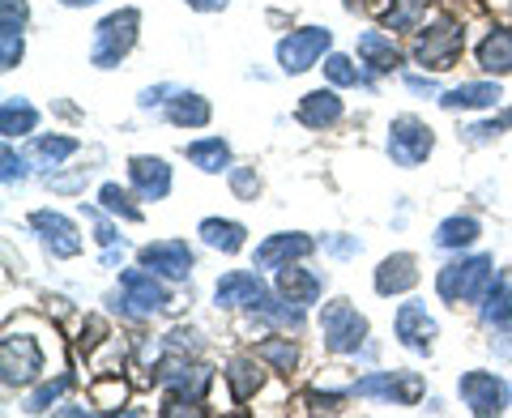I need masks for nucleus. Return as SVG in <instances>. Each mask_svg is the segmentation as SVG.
Instances as JSON below:
<instances>
[{
  "instance_id": "nucleus-1",
  "label": "nucleus",
  "mask_w": 512,
  "mask_h": 418,
  "mask_svg": "<svg viewBox=\"0 0 512 418\" xmlns=\"http://www.w3.org/2000/svg\"><path fill=\"white\" fill-rule=\"evenodd\" d=\"M495 286V261L491 256H461V261H448L440 273H436V295L444 303H483L487 291Z\"/></svg>"
},
{
  "instance_id": "nucleus-2",
  "label": "nucleus",
  "mask_w": 512,
  "mask_h": 418,
  "mask_svg": "<svg viewBox=\"0 0 512 418\" xmlns=\"http://www.w3.org/2000/svg\"><path fill=\"white\" fill-rule=\"evenodd\" d=\"M367 333H372V325L350 299H329L320 308V342L329 355H359L367 346Z\"/></svg>"
},
{
  "instance_id": "nucleus-3",
  "label": "nucleus",
  "mask_w": 512,
  "mask_h": 418,
  "mask_svg": "<svg viewBox=\"0 0 512 418\" xmlns=\"http://www.w3.org/2000/svg\"><path fill=\"white\" fill-rule=\"evenodd\" d=\"M43 367L47 363H43L39 337L9 329L5 342H0V380H5V389H30V384H39Z\"/></svg>"
},
{
  "instance_id": "nucleus-4",
  "label": "nucleus",
  "mask_w": 512,
  "mask_h": 418,
  "mask_svg": "<svg viewBox=\"0 0 512 418\" xmlns=\"http://www.w3.org/2000/svg\"><path fill=\"white\" fill-rule=\"evenodd\" d=\"M137 26H141V13L137 9L107 13V18L94 26V39H90V64H94V69H116V64L128 52H133Z\"/></svg>"
},
{
  "instance_id": "nucleus-5",
  "label": "nucleus",
  "mask_w": 512,
  "mask_h": 418,
  "mask_svg": "<svg viewBox=\"0 0 512 418\" xmlns=\"http://www.w3.org/2000/svg\"><path fill=\"white\" fill-rule=\"evenodd\" d=\"M461 47H466V30H461V22L436 18L419 39H414V60H419L423 69H431V73H448L457 64Z\"/></svg>"
},
{
  "instance_id": "nucleus-6",
  "label": "nucleus",
  "mask_w": 512,
  "mask_h": 418,
  "mask_svg": "<svg viewBox=\"0 0 512 418\" xmlns=\"http://www.w3.org/2000/svg\"><path fill=\"white\" fill-rule=\"evenodd\" d=\"M384 150L397 167H423L431 150H436V133H431V124H423L419 116H397L389 124V141H384Z\"/></svg>"
},
{
  "instance_id": "nucleus-7",
  "label": "nucleus",
  "mask_w": 512,
  "mask_h": 418,
  "mask_svg": "<svg viewBox=\"0 0 512 418\" xmlns=\"http://www.w3.org/2000/svg\"><path fill=\"white\" fill-rule=\"evenodd\" d=\"M329 47H333V30H325V26H299V30H291V35L278 43V64H282L286 77H299V73L316 69L320 56H329Z\"/></svg>"
},
{
  "instance_id": "nucleus-8",
  "label": "nucleus",
  "mask_w": 512,
  "mask_h": 418,
  "mask_svg": "<svg viewBox=\"0 0 512 418\" xmlns=\"http://www.w3.org/2000/svg\"><path fill=\"white\" fill-rule=\"evenodd\" d=\"M214 303L218 308H248V312H265L274 295L261 273H248V269H231L214 282Z\"/></svg>"
},
{
  "instance_id": "nucleus-9",
  "label": "nucleus",
  "mask_w": 512,
  "mask_h": 418,
  "mask_svg": "<svg viewBox=\"0 0 512 418\" xmlns=\"http://www.w3.org/2000/svg\"><path fill=\"white\" fill-rule=\"evenodd\" d=\"M359 397H372V401H384V406H419L423 397V376L419 372H372L355 380Z\"/></svg>"
},
{
  "instance_id": "nucleus-10",
  "label": "nucleus",
  "mask_w": 512,
  "mask_h": 418,
  "mask_svg": "<svg viewBox=\"0 0 512 418\" xmlns=\"http://www.w3.org/2000/svg\"><path fill=\"white\" fill-rule=\"evenodd\" d=\"M457 397L461 406L478 418H491V414H504L508 410V384L495 376V372H466L457 380Z\"/></svg>"
},
{
  "instance_id": "nucleus-11",
  "label": "nucleus",
  "mask_w": 512,
  "mask_h": 418,
  "mask_svg": "<svg viewBox=\"0 0 512 418\" xmlns=\"http://www.w3.org/2000/svg\"><path fill=\"white\" fill-rule=\"evenodd\" d=\"M137 256H141V265L154 269L158 278H167V282H188L192 269H197V252H192L184 239H154V244H146Z\"/></svg>"
},
{
  "instance_id": "nucleus-12",
  "label": "nucleus",
  "mask_w": 512,
  "mask_h": 418,
  "mask_svg": "<svg viewBox=\"0 0 512 418\" xmlns=\"http://www.w3.org/2000/svg\"><path fill=\"white\" fill-rule=\"evenodd\" d=\"M163 282H167V278H158V273L146 269V265H137V269H124V273H120V291L128 295V303H133V312H137V316L167 312L171 303H175Z\"/></svg>"
},
{
  "instance_id": "nucleus-13",
  "label": "nucleus",
  "mask_w": 512,
  "mask_h": 418,
  "mask_svg": "<svg viewBox=\"0 0 512 418\" xmlns=\"http://www.w3.org/2000/svg\"><path fill=\"white\" fill-rule=\"evenodd\" d=\"M393 333H397V342H402V346L410 350V355H431V346H436L440 325L427 316V303L406 299L402 308H397V316H393Z\"/></svg>"
},
{
  "instance_id": "nucleus-14",
  "label": "nucleus",
  "mask_w": 512,
  "mask_h": 418,
  "mask_svg": "<svg viewBox=\"0 0 512 418\" xmlns=\"http://www.w3.org/2000/svg\"><path fill=\"white\" fill-rule=\"evenodd\" d=\"M30 227L39 231L43 248L52 252L56 261H69V256L82 252V235H77L73 218H64L60 209H35V214H30Z\"/></svg>"
},
{
  "instance_id": "nucleus-15",
  "label": "nucleus",
  "mask_w": 512,
  "mask_h": 418,
  "mask_svg": "<svg viewBox=\"0 0 512 418\" xmlns=\"http://www.w3.org/2000/svg\"><path fill=\"white\" fill-rule=\"evenodd\" d=\"M316 252V239H308L303 231H282V235H269L265 244H256V269H286L303 261V256Z\"/></svg>"
},
{
  "instance_id": "nucleus-16",
  "label": "nucleus",
  "mask_w": 512,
  "mask_h": 418,
  "mask_svg": "<svg viewBox=\"0 0 512 418\" xmlns=\"http://www.w3.org/2000/svg\"><path fill=\"white\" fill-rule=\"evenodd\" d=\"M128 180H133V192L141 201H163L171 192V167H167V158L137 154V158H128Z\"/></svg>"
},
{
  "instance_id": "nucleus-17",
  "label": "nucleus",
  "mask_w": 512,
  "mask_h": 418,
  "mask_svg": "<svg viewBox=\"0 0 512 418\" xmlns=\"http://www.w3.org/2000/svg\"><path fill=\"white\" fill-rule=\"evenodd\" d=\"M372 286H376V295H384V299L414 291V286H419V261H414L410 252L384 256L380 269H376V278H372Z\"/></svg>"
},
{
  "instance_id": "nucleus-18",
  "label": "nucleus",
  "mask_w": 512,
  "mask_h": 418,
  "mask_svg": "<svg viewBox=\"0 0 512 418\" xmlns=\"http://www.w3.org/2000/svg\"><path fill=\"white\" fill-rule=\"evenodd\" d=\"M355 52H359V64L367 73H397L402 69V52H397V43L384 35V30H363L359 43H355Z\"/></svg>"
},
{
  "instance_id": "nucleus-19",
  "label": "nucleus",
  "mask_w": 512,
  "mask_h": 418,
  "mask_svg": "<svg viewBox=\"0 0 512 418\" xmlns=\"http://www.w3.org/2000/svg\"><path fill=\"white\" fill-rule=\"evenodd\" d=\"M274 291H278L282 299L299 303V308H312V303L320 299V291H325V278H320V273H312V269H303V265L295 261V265L278 269V282H274Z\"/></svg>"
},
{
  "instance_id": "nucleus-20",
  "label": "nucleus",
  "mask_w": 512,
  "mask_h": 418,
  "mask_svg": "<svg viewBox=\"0 0 512 418\" xmlns=\"http://www.w3.org/2000/svg\"><path fill=\"white\" fill-rule=\"evenodd\" d=\"M346 116V107L338 99V90H312L299 99V124L312 128V133H325Z\"/></svg>"
},
{
  "instance_id": "nucleus-21",
  "label": "nucleus",
  "mask_w": 512,
  "mask_h": 418,
  "mask_svg": "<svg viewBox=\"0 0 512 418\" xmlns=\"http://www.w3.org/2000/svg\"><path fill=\"white\" fill-rule=\"evenodd\" d=\"M500 103H504L500 82H466V86H453L448 94H440L444 111H491Z\"/></svg>"
},
{
  "instance_id": "nucleus-22",
  "label": "nucleus",
  "mask_w": 512,
  "mask_h": 418,
  "mask_svg": "<svg viewBox=\"0 0 512 418\" xmlns=\"http://www.w3.org/2000/svg\"><path fill=\"white\" fill-rule=\"evenodd\" d=\"M210 99L197 90H171V99H167V120L175 128H205L210 124Z\"/></svg>"
},
{
  "instance_id": "nucleus-23",
  "label": "nucleus",
  "mask_w": 512,
  "mask_h": 418,
  "mask_svg": "<svg viewBox=\"0 0 512 418\" xmlns=\"http://www.w3.org/2000/svg\"><path fill=\"white\" fill-rule=\"evenodd\" d=\"M227 384H231V397L235 401H252L256 393H261V384H265V372H261V359L256 355H235L227 363Z\"/></svg>"
},
{
  "instance_id": "nucleus-24",
  "label": "nucleus",
  "mask_w": 512,
  "mask_h": 418,
  "mask_svg": "<svg viewBox=\"0 0 512 418\" xmlns=\"http://www.w3.org/2000/svg\"><path fill=\"white\" fill-rule=\"evenodd\" d=\"M184 158L197 171L205 175H222V171H231V146L222 137H201V141H188L184 146Z\"/></svg>"
},
{
  "instance_id": "nucleus-25",
  "label": "nucleus",
  "mask_w": 512,
  "mask_h": 418,
  "mask_svg": "<svg viewBox=\"0 0 512 418\" xmlns=\"http://www.w3.org/2000/svg\"><path fill=\"white\" fill-rule=\"evenodd\" d=\"M197 235H201V244H205V248L227 252V256H235L239 248L248 244V231L239 227V222H231V218H205L201 227H197Z\"/></svg>"
},
{
  "instance_id": "nucleus-26",
  "label": "nucleus",
  "mask_w": 512,
  "mask_h": 418,
  "mask_svg": "<svg viewBox=\"0 0 512 418\" xmlns=\"http://www.w3.org/2000/svg\"><path fill=\"white\" fill-rule=\"evenodd\" d=\"M478 235H483V222H478L474 214H453V218H444L436 227V248L461 252V248L478 244Z\"/></svg>"
},
{
  "instance_id": "nucleus-27",
  "label": "nucleus",
  "mask_w": 512,
  "mask_h": 418,
  "mask_svg": "<svg viewBox=\"0 0 512 418\" xmlns=\"http://www.w3.org/2000/svg\"><path fill=\"white\" fill-rule=\"evenodd\" d=\"M39 128V107H30L22 94H9L5 103H0V133H5V141L13 137H26Z\"/></svg>"
},
{
  "instance_id": "nucleus-28",
  "label": "nucleus",
  "mask_w": 512,
  "mask_h": 418,
  "mask_svg": "<svg viewBox=\"0 0 512 418\" xmlns=\"http://www.w3.org/2000/svg\"><path fill=\"white\" fill-rule=\"evenodd\" d=\"M478 64H483V73H495V77L512 73V30L495 26L491 35L478 43Z\"/></svg>"
},
{
  "instance_id": "nucleus-29",
  "label": "nucleus",
  "mask_w": 512,
  "mask_h": 418,
  "mask_svg": "<svg viewBox=\"0 0 512 418\" xmlns=\"http://www.w3.org/2000/svg\"><path fill=\"white\" fill-rule=\"evenodd\" d=\"M427 18V0H384L380 5V22L393 35H406V30H419V22Z\"/></svg>"
},
{
  "instance_id": "nucleus-30",
  "label": "nucleus",
  "mask_w": 512,
  "mask_h": 418,
  "mask_svg": "<svg viewBox=\"0 0 512 418\" xmlns=\"http://www.w3.org/2000/svg\"><path fill=\"white\" fill-rule=\"evenodd\" d=\"M483 308V325L487 329H508L512 325V286L504 278H495V286L487 291V299L478 303Z\"/></svg>"
},
{
  "instance_id": "nucleus-31",
  "label": "nucleus",
  "mask_w": 512,
  "mask_h": 418,
  "mask_svg": "<svg viewBox=\"0 0 512 418\" xmlns=\"http://www.w3.org/2000/svg\"><path fill=\"white\" fill-rule=\"evenodd\" d=\"M77 150H82L77 137H35L30 141V158H35L39 167H52V171L64 163V158H73Z\"/></svg>"
},
{
  "instance_id": "nucleus-32",
  "label": "nucleus",
  "mask_w": 512,
  "mask_h": 418,
  "mask_svg": "<svg viewBox=\"0 0 512 418\" xmlns=\"http://www.w3.org/2000/svg\"><path fill=\"white\" fill-rule=\"evenodd\" d=\"M256 359L269 363V367H274V372H282V376H291L295 363H299V346L291 342V337H269V342L256 346Z\"/></svg>"
},
{
  "instance_id": "nucleus-33",
  "label": "nucleus",
  "mask_w": 512,
  "mask_h": 418,
  "mask_svg": "<svg viewBox=\"0 0 512 418\" xmlns=\"http://www.w3.org/2000/svg\"><path fill=\"white\" fill-rule=\"evenodd\" d=\"M325 77L333 86H367V69H363V64H355L350 56H342V52L325 56Z\"/></svg>"
},
{
  "instance_id": "nucleus-34",
  "label": "nucleus",
  "mask_w": 512,
  "mask_h": 418,
  "mask_svg": "<svg viewBox=\"0 0 512 418\" xmlns=\"http://www.w3.org/2000/svg\"><path fill=\"white\" fill-rule=\"evenodd\" d=\"M69 384H73V376H69V372H60L56 380H43L39 389L26 397V414H47V410H52L64 393H69Z\"/></svg>"
},
{
  "instance_id": "nucleus-35",
  "label": "nucleus",
  "mask_w": 512,
  "mask_h": 418,
  "mask_svg": "<svg viewBox=\"0 0 512 418\" xmlns=\"http://www.w3.org/2000/svg\"><path fill=\"white\" fill-rule=\"evenodd\" d=\"M99 205H103V214H111V218L141 222V209L133 205V197H128L120 184H103V188H99Z\"/></svg>"
},
{
  "instance_id": "nucleus-36",
  "label": "nucleus",
  "mask_w": 512,
  "mask_h": 418,
  "mask_svg": "<svg viewBox=\"0 0 512 418\" xmlns=\"http://www.w3.org/2000/svg\"><path fill=\"white\" fill-rule=\"evenodd\" d=\"M504 128H512V107L504 111V116H495V120H483V124L461 128V141H466V146H487V141H495V137L504 133Z\"/></svg>"
},
{
  "instance_id": "nucleus-37",
  "label": "nucleus",
  "mask_w": 512,
  "mask_h": 418,
  "mask_svg": "<svg viewBox=\"0 0 512 418\" xmlns=\"http://www.w3.org/2000/svg\"><path fill=\"white\" fill-rule=\"evenodd\" d=\"M22 52H26V43H22V30H13V26H0V69H18L22 64Z\"/></svg>"
},
{
  "instance_id": "nucleus-38",
  "label": "nucleus",
  "mask_w": 512,
  "mask_h": 418,
  "mask_svg": "<svg viewBox=\"0 0 512 418\" xmlns=\"http://www.w3.org/2000/svg\"><path fill=\"white\" fill-rule=\"evenodd\" d=\"M231 188L239 201H256V192H261V180H256L252 167H231Z\"/></svg>"
},
{
  "instance_id": "nucleus-39",
  "label": "nucleus",
  "mask_w": 512,
  "mask_h": 418,
  "mask_svg": "<svg viewBox=\"0 0 512 418\" xmlns=\"http://www.w3.org/2000/svg\"><path fill=\"white\" fill-rule=\"evenodd\" d=\"M320 248H325L329 256H338V261H346V256H359V252H363L359 235H325V239H320Z\"/></svg>"
},
{
  "instance_id": "nucleus-40",
  "label": "nucleus",
  "mask_w": 512,
  "mask_h": 418,
  "mask_svg": "<svg viewBox=\"0 0 512 418\" xmlns=\"http://www.w3.org/2000/svg\"><path fill=\"white\" fill-rule=\"evenodd\" d=\"M26 0H0V26H13V30H26Z\"/></svg>"
},
{
  "instance_id": "nucleus-41",
  "label": "nucleus",
  "mask_w": 512,
  "mask_h": 418,
  "mask_svg": "<svg viewBox=\"0 0 512 418\" xmlns=\"http://www.w3.org/2000/svg\"><path fill=\"white\" fill-rule=\"evenodd\" d=\"M86 218L94 222V239H99L103 248H111V244H124V239H120V231L111 227V222H107V218L99 214V209H86Z\"/></svg>"
},
{
  "instance_id": "nucleus-42",
  "label": "nucleus",
  "mask_w": 512,
  "mask_h": 418,
  "mask_svg": "<svg viewBox=\"0 0 512 418\" xmlns=\"http://www.w3.org/2000/svg\"><path fill=\"white\" fill-rule=\"evenodd\" d=\"M0 158H5V184L26 180V158H22V154H13V141H5V150H0Z\"/></svg>"
},
{
  "instance_id": "nucleus-43",
  "label": "nucleus",
  "mask_w": 512,
  "mask_h": 418,
  "mask_svg": "<svg viewBox=\"0 0 512 418\" xmlns=\"http://www.w3.org/2000/svg\"><path fill=\"white\" fill-rule=\"evenodd\" d=\"M402 86H406L410 94H427V99H436V94H440L436 77H423V73H406V77H402Z\"/></svg>"
},
{
  "instance_id": "nucleus-44",
  "label": "nucleus",
  "mask_w": 512,
  "mask_h": 418,
  "mask_svg": "<svg viewBox=\"0 0 512 418\" xmlns=\"http://www.w3.org/2000/svg\"><path fill=\"white\" fill-rule=\"evenodd\" d=\"M346 393H303V406L308 410H342Z\"/></svg>"
},
{
  "instance_id": "nucleus-45",
  "label": "nucleus",
  "mask_w": 512,
  "mask_h": 418,
  "mask_svg": "<svg viewBox=\"0 0 512 418\" xmlns=\"http://www.w3.org/2000/svg\"><path fill=\"white\" fill-rule=\"evenodd\" d=\"M116 397H124V384H120V380L94 384V401H99V406H107V401H116Z\"/></svg>"
},
{
  "instance_id": "nucleus-46",
  "label": "nucleus",
  "mask_w": 512,
  "mask_h": 418,
  "mask_svg": "<svg viewBox=\"0 0 512 418\" xmlns=\"http://www.w3.org/2000/svg\"><path fill=\"white\" fill-rule=\"evenodd\" d=\"M171 90H175V86H154V90H141V99H137V103L146 107V111H150V107H163Z\"/></svg>"
},
{
  "instance_id": "nucleus-47",
  "label": "nucleus",
  "mask_w": 512,
  "mask_h": 418,
  "mask_svg": "<svg viewBox=\"0 0 512 418\" xmlns=\"http://www.w3.org/2000/svg\"><path fill=\"white\" fill-rule=\"evenodd\" d=\"M184 5L197 9V13H222V9L231 5V0H184Z\"/></svg>"
},
{
  "instance_id": "nucleus-48",
  "label": "nucleus",
  "mask_w": 512,
  "mask_h": 418,
  "mask_svg": "<svg viewBox=\"0 0 512 418\" xmlns=\"http://www.w3.org/2000/svg\"><path fill=\"white\" fill-rule=\"evenodd\" d=\"M491 350H500L504 359H512V333H504V337H491Z\"/></svg>"
},
{
  "instance_id": "nucleus-49",
  "label": "nucleus",
  "mask_w": 512,
  "mask_h": 418,
  "mask_svg": "<svg viewBox=\"0 0 512 418\" xmlns=\"http://www.w3.org/2000/svg\"><path fill=\"white\" fill-rule=\"evenodd\" d=\"M64 9H86V5H99V0H60Z\"/></svg>"
}]
</instances>
